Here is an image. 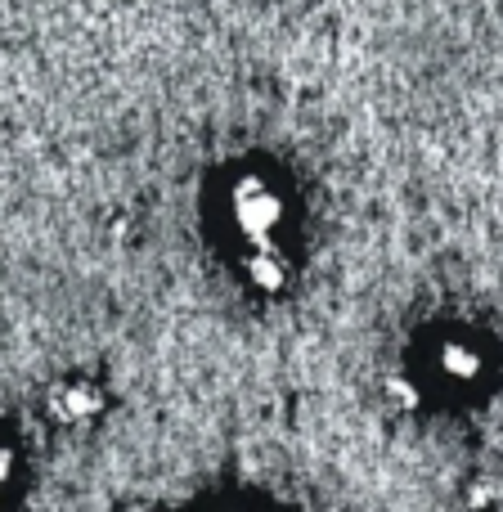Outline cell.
I'll return each mask as SVG.
<instances>
[{
    "mask_svg": "<svg viewBox=\"0 0 503 512\" xmlns=\"http://www.w3.org/2000/svg\"><path fill=\"white\" fill-rule=\"evenodd\" d=\"M5 490H9V454L0 450V495H5Z\"/></svg>",
    "mask_w": 503,
    "mask_h": 512,
    "instance_id": "obj_1",
    "label": "cell"
}]
</instances>
